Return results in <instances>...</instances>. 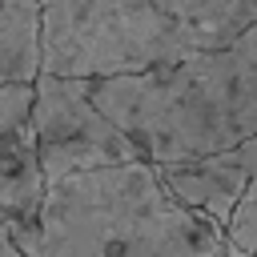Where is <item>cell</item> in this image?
I'll return each mask as SVG.
<instances>
[{
    "label": "cell",
    "instance_id": "cell-1",
    "mask_svg": "<svg viewBox=\"0 0 257 257\" xmlns=\"http://www.w3.org/2000/svg\"><path fill=\"white\" fill-rule=\"evenodd\" d=\"M84 88L149 165L233 149L257 137V28L173 64L84 80Z\"/></svg>",
    "mask_w": 257,
    "mask_h": 257
},
{
    "label": "cell",
    "instance_id": "cell-2",
    "mask_svg": "<svg viewBox=\"0 0 257 257\" xmlns=\"http://www.w3.org/2000/svg\"><path fill=\"white\" fill-rule=\"evenodd\" d=\"M36 257H217L225 229L169 193L149 161L44 185Z\"/></svg>",
    "mask_w": 257,
    "mask_h": 257
},
{
    "label": "cell",
    "instance_id": "cell-3",
    "mask_svg": "<svg viewBox=\"0 0 257 257\" xmlns=\"http://www.w3.org/2000/svg\"><path fill=\"white\" fill-rule=\"evenodd\" d=\"M193 44L153 0H40V72L96 80L189 56Z\"/></svg>",
    "mask_w": 257,
    "mask_h": 257
},
{
    "label": "cell",
    "instance_id": "cell-4",
    "mask_svg": "<svg viewBox=\"0 0 257 257\" xmlns=\"http://www.w3.org/2000/svg\"><path fill=\"white\" fill-rule=\"evenodd\" d=\"M32 141L44 185L68 173L141 161L137 145L92 104L84 80L52 72H36L32 80Z\"/></svg>",
    "mask_w": 257,
    "mask_h": 257
},
{
    "label": "cell",
    "instance_id": "cell-5",
    "mask_svg": "<svg viewBox=\"0 0 257 257\" xmlns=\"http://www.w3.org/2000/svg\"><path fill=\"white\" fill-rule=\"evenodd\" d=\"M153 169L177 201L213 217L225 229L229 213L237 209L249 181L257 177V137H249L233 149L209 153V157H193V161H177V165H153Z\"/></svg>",
    "mask_w": 257,
    "mask_h": 257
},
{
    "label": "cell",
    "instance_id": "cell-6",
    "mask_svg": "<svg viewBox=\"0 0 257 257\" xmlns=\"http://www.w3.org/2000/svg\"><path fill=\"white\" fill-rule=\"evenodd\" d=\"M40 201H44V173L36 161V145L0 153V225L20 245L24 257H36L40 241Z\"/></svg>",
    "mask_w": 257,
    "mask_h": 257
},
{
    "label": "cell",
    "instance_id": "cell-7",
    "mask_svg": "<svg viewBox=\"0 0 257 257\" xmlns=\"http://www.w3.org/2000/svg\"><path fill=\"white\" fill-rule=\"evenodd\" d=\"M165 8L185 40L197 48H221L233 36L257 28V0H153Z\"/></svg>",
    "mask_w": 257,
    "mask_h": 257
},
{
    "label": "cell",
    "instance_id": "cell-8",
    "mask_svg": "<svg viewBox=\"0 0 257 257\" xmlns=\"http://www.w3.org/2000/svg\"><path fill=\"white\" fill-rule=\"evenodd\" d=\"M40 72V0H0V80L32 84Z\"/></svg>",
    "mask_w": 257,
    "mask_h": 257
},
{
    "label": "cell",
    "instance_id": "cell-9",
    "mask_svg": "<svg viewBox=\"0 0 257 257\" xmlns=\"http://www.w3.org/2000/svg\"><path fill=\"white\" fill-rule=\"evenodd\" d=\"M36 145L32 141V84L0 80V153Z\"/></svg>",
    "mask_w": 257,
    "mask_h": 257
},
{
    "label": "cell",
    "instance_id": "cell-10",
    "mask_svg": "<svg viewBox=\"0 0 257 257\" xmlns=\"http://www.w3.org/2000/svg\"><path fill=\"white\" fill-rule=\"evenodd\" d=\"M257 253V177L249 181L245 197L225 221V257H253Z\"/></svg>",
    "mask_w": 257,
    "mask_h": 257
},
{
    "label": "cell",
    "instance_id": "cell-11",
    "mask_svg": "<svg viewBox=\"0 0 257 257\" xmlns=\"http://www.w3.org/2000/svg\"><path fill=\"white\" fill-rule=\"evenodd\" d=\"M0 257H24V253H20V245L8 237V229H4V225H0Z\"/></svg>",
    "mask_w": 257,
    "mask_h": 257
},
{
    "label": "cell",
    "instance_id": "cell-12",
    "mask_svg": "<svg viewBox=\"0 0 257 257\" xmlns=\"http://www.w3.org/2000/svg\"><path fill=\"white\" fill-rule=\"evenodd\" d=\"M217 257H225V253H217Z\"/></svg>",
    "mask_w": 257,
    "mask_h": 257
},
{
    "label": "cell",
    "instance_id": "cell-13",
    "mask_svg": "<svg viewBox=\"0 0 257 257\" xmlns=\"http://www.w3.org/2000/svg\"><path fill=\"white\" fill-rule=\"evenodd\" d=\"M253 257H257V253H253Z\"/></svg>",
    "mask_w": 257,
    "mask_h": 257
}]
</instances>
